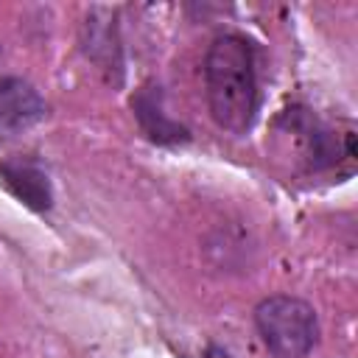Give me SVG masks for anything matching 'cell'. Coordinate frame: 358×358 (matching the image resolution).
<instances>
[{
    "label": "cell",
    "instance_id": "cell-4",
    "mask_svg": "<svg viewBox=\"0 0 358 358\" xmlns=\"http://www.w3.org/2000/svg\"><path fill=\"white\" fill-rule=\"evenodd\" d=\"M131 109H134V117H137V123L148 140H154L159 145H176V143L190 140V131L165 115L159 87H154V84L140 87L131 98Z\"/></svg>",
    "mask_w": 358,
    "mask_h": 358
},
{
    "label": "cell",
    "instance_id": "cell-2",
    "mask_svg": "<svg viewBox=\"0 0 358 358\" xmlns=\"http://www.w3.org/2000/svg\"><path fill=\"white\" fill-rule=\"evenodd\" d=\"M255 327L274 358H305L319 341L316 310L305 299L288 294L257 302Z\"/></svg>",
    "mask_w": 358,
    "mask_h": 358
},
{
    "label": "cell",
    "instance_id": "cell-1",
    "mask_svg": "<svg viewBox=\"0 0 358 358\" xmlns=\"http://www.w3.org/2000/svg\"><path fill=\"white\" fill-rule=\"evenodd\" d=\"M204 84L213 120L243 134L257 115V76L252 42L241 34H218L204 56Z\"/></svg>",
    "mask_w": 358,
    "mask_h": 358
},
{
    "label": "cell",
    "instance_id": "cell-5",
    "mask_svg": "<svg viewBox=\"0 0 358 358\" xmlns=\"http://www.w3.org/2000/svg\"><path fill=\"white\" fill-rule=\"evenodd\" d=\"M0 182L34 213H48L53 207V187L48 173L28 159H6L0 162Z\"/></svg>",
    "mask_w": 358,
    "mask_h": 358
},
{
    "label": "cell",
    "instance_id": "cell-6",
    "mask_svg": "<svg viewBox=\"0 0 358 358\" xmlns=\"http://www.w3.org/2000/svg\"><path fill=\"white\" fill-rule=\"evenodd\" d=\"M81 48L87 59H92L103 73H115V81L123 76V59H120V42H117V25L112 20V11L106 8V20H101V8H92L84 34H81Z\"/></svg>",
    "mask_w": 358,
    "mask_h": 358
},
{
    "label": "cell",
    "instance_id": "cell-3",
    "mask_svg": "<svg viewBox=\"0 0 358 358\" xmlns=\"http://www.w3.org/2000/svg\"><path fill=\"white\" fill-rule=\"evenodd\" d=\"M48 106L34 84L17 76L0 78V140H11L42 123Z\"/></svg>",
    "mask_w": 358,
    "mask_h": 358
}]
</instances>
